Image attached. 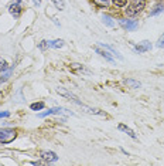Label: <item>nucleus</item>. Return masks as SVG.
Masks as SVG:
<instances>
[{
    "instance_id": "nucleus-20",
    "label": "nucleus",
    "mask_w": 164,
    "mask_h": 166,
    "mask_svg": "<svg viewBox=\"0 0 164 166\" xmlns=\"http://www.w3.org/2000/svg\"><path fill=\"white\" fill-rule=\"evenodd\" d=\"M110 3V0H95V4L100 6V7H108Z\"/></svg>"
},
{
    "instance_id": "nucleus-27",
    "label": "nucleus",
    "mask_w": 164,
    "mask_h": 166,
    "mask_svg": "<svg viewBox=\"0 0 164 166\" xmlns=\"http://www.w3.org/2000/svg\"><path fill=\"white\" fill-rule=\"evenodd\" d=\"M33 1H34V4H35L37 7H38V6L41 4V0H33Z\"/></svg>"
},
{
    "instance_id": "nucleus-15",
    "label": "nucleus",
    "mask_w": 164,
    "mask_h": 166,
    "mask_svg": "<svg viewBox=\"0 0 164 166\" xmlns=\"http://www.w3.org/2000/svg\"><path fill=\"white\" fill-rule=\"evenodd\" d=\"M62 45H64V40H61V38L48 41V47H51V48H61Z\"/></svg>"
},
{
    "instance_id": "nucleus-16",
    "label": "nucleus",
    "mask_w": 164,
    "mask_h": 166,
    "mask_svg": "<svg viewBox=\"0 0 164 166\" xmlns=\"http://www.w3.org/2000/svg\"><path fill=\"white\" fill-rule=\"evenodd\" d=\"M164 11V1L163 3H158V4H156V7H154L153 10L150 11V16H156V14H158V13H163Z\"/></svg>"
},
{
    "instance_id": "nucleus-7",
    "label": "nucleus",
    "mask_w": 164,
    "mask_h": 166,
    "mask_svg": "<svg viewBox=\"0 0 164 166\" xmlns=\"http://www.w3.org/2000/svg\"><path fill=\"white\" fill-rule=\"evenodd\" d=\"M23 7L20 6V3H11L10 6H9V11H10V14H13L14 17H19L20 16V13H21Z\"/></svg>"
},
{
    "instance_id": "nucleus-25",
    "label": "nucleus",
    "mask_w": 164,
    "mask_h": 166,
    "mask_svg": "<svg viewBox=\"0 0 164 166\" xmlns=\"http://www.w3.org/2000/svg\"><path fill=\"white\" fill-rule=\"evenodd\" d=\"M126 1H127V0H113V3H115L116 6H125Z\"/></svg>"
},
{
    "instance_id": "nucleus-23",
    "label": "nucleus",
    "mask_w": 164,
    "mask_h": 166,
    "mask_svg": "<svg viewBox=\"0 0 164 166\" xmlns=\"http://www.w3.org/2000/svg\"><path fill=\"white\" fill-rule=\"evenodd\" d=\"M38 48H40V50H47V48H50V47H48V41H47V40H43V41L38 44Z\"/></svg>"
},
{
    "instance_id": "nucleus-28",
    "label": "nucleus",
    "mask_w": 164,
    "mask_h": 166,
    "mask_svg": "<svg viewBox=\"0 0 164 166\" xmlns=\"http://www.w3.org/2000/svg\"><path fill=\"white\" fill-rule=\"evenodd\" d=\"M31 165H41V162H40V160H34V162H31Z\"/></svg>"
},
{
    "instance_id": "nucleus-18",
    "label": "nucleus",
    "mask_w": 164,
    "mask_h": 166,
    "mask_svg": "<svg viewBox=\"0 0 164 166\" xmlns=\"http://www.w3.org/2000/svg\"><path fill=\"white\" fill-rule=\"evenodd\" d=\"M44 107H45V105H44V102H34V104L30 105V108H31L33 111H41Z\"/></svg>"
},
{
    "instance_id": "nucleus-24",
    "label": "nucleus",
    "mask_w": 164,
    "mask_h": 166,
    "mask_svg": "<svg viewBox=\"0 0 164 166\" xmlns=\"http://www.w3.org/2000/svg\"><path fill=\"white\" fill-rule=\"evenodd\" d=\"M156 45H157L158 48H164V34L160 37V38H158V40H157V44H156Z\"/></svg>"
},
{
    "instance_id": "nucleus-2",
    "label": "nucleus",
    "mask_w": 164,
    "mask_h": 166,
    "mask_svg": "<svg viewBox=\"0 0 164 166\" xmlns=\"http://www.w3.org/2000/svg\"><path fill=\"white\" fill-rule=\"evenodd\" d=\"M17 133L14 129H10V128H4V129H0V144H10L16 139Z\"/></svg>"
},
{
    "instance_id": "nucleus-8",
    "label": "nucleus",
    "mask_w": 164,
    "mask_h": 166,
    "mask_svg": "<svg viewBox=\"0 0 164 166\" xmlns=\"http://www.w3.org/2000/svg\"><path fill=\"white\" fill-rule=\"evenodd\" d=\"M152 48V43L150 41H147V40H144L142 43H139V44L134 47V50L137 51V53H144V51H149Z\"/></svg>"
},
{
    "instance_id": "nucleus-1",
    "label": "nucleus",
    "mask_w": 164,
    "mask_h": 166,
    "mask_svg": "<svg viewBox=\"0 0 164 166\" xmlns=\"http://www.w3.org/2000/svg\"><path fill=\"white\" fill-rule=\"evenodd\" d=\"M144 6H146V1L144 0H133V3L127 6V9L125 10V13H126V16H130V17L137 16L144 9Z\"/></svg>"
},
{
    "instance_id": "nucleus-22",
    "label": "nucleus",
    "mask_w": 164,
    "mask_h": 166,
    "mask_svg": "<svg viewBox=\"0 0 164 166\" xmlns=\"http://www.w3.org/2000/svg\"><path fill=\"white\" fill-rule=\"evenodd\" d=\"M6 70H7V63H6V60L3 57H0V73L6 71Z\"/></svg>"
},
{
    "instance_id": "nucleus-14",
    "label": "nucleus",
    "mask_w": 164,
    "mask_h": 166,
    "mask_svg": "<svg viewBox=\"0 0 164 166\" xmlns=\"http://www.w3.org/2000/svg\"><path fill=\"white\" fill-rule=\"evenodd\" d=\"M118 128H119V131H123V132H126L127 135H129V136H130V138H133V139H136V138H137V136H136V133L133 132V131H131L129 126H126V125L120 123V125H119Z\"/></svg>"
},
{
    "instance_id": "nucleus-11",
    "label": "nucleus",
    "mask_w": 164,
    "mask_h": 166,
    "mask_svg": "<svg viewBox=\"0 0 164 166\" xmlns=\"http://www.w3.org/2000/svg\"><path fill=\"white\" fill-rule=\"evenodd\" d=\"M71 68H72L74 71H77V73H82V74H91V71H89L88 68H85L82 64H78V63H72V64H71Z\"/></svg>"
},
{
    "instance_id": "nucleus-6",
    "label": "nucleus",
    "mask_w": 164,
    "mask_h": 166,
    "mask_svg": "<svg viewBox=\"0 0 164 166\" xmlns=\"http://www.w3.org/2000/svg\"><path fill=\"white\" fill-rule=\"evenodd\" d=\"M93 50H95V51H96V53H98V54L100 55V57H103L105 60H108L109 63H115V60H113V57H112V55H110L109 53H108V51L105 50V48L102 50V48H100L99 45H95V47H93Z\"/></svg>"
},
{
    "instance_id": "nucleus-19",
    "label": "nucleus",
    "mask_w": 164,
    "mask_h": 166,
    "mask_svg": "<svg viewBox=\"0 0 164 166\" xmlns=\"http://www.w3.org/2000/svg\"><path fill=\"white\" fill-rule=\"evenodd\" d=\"M53 3L55 4V7L60 9V10H64V9H65V3H64V0H53Z\"/></svg>"
},
{
    "instance_id": "nucleus-17",
    "label": "nucleus",
    "mask_w": 164,
    "mask_h": 166,
    "mask_svg": "<svg viewBox=\"0 0 164 166\" xmlns=\"http://www.w3.org/2000/svg\"><path fill=\"white\" fill-rule=\"evenodd\" d=\"M125 84L130 85L131 88H140V87H142V84H140L139 81H136V80H131V78H126V80H125Z\"/></svg>"
},
{
    "instance_id": "nucleus-4",
    "label": "nucleus",
    "mask_w": 164,
    "mask_h": 166,
    "mask_svg": "<svg viewBox=\"0 0 164 166\" xmlns=\"http://www.w3.org/2000/svg\"><path fill=\"white\" fill-rule=\"evenodd\" d=\"M120 26L127 30V31H134L137 27H139V23L136 20H129V19H120Z\"/></svg>"
},
{
    "instance_id": "nucleus-21",
    "label": "nucleus",
    "mask_w": 164,
    "mask_h": 166,
    "mask_svg": "<svg viewBox=\"0 0 164 166\" xmlns=\"http://www.w3.org/2000/svg\"><path fill=\"white\" fill-rule=\"evenodd\" d=\"M10 75H11V70H9L7 73H4V74L0 77V84H1V82H6V81L10 78Z\"/></svg>"
},
{
    "instance_id": "nucleus-3",
    "label": "nucleus",
    "mask_w": 164,
    "mask_h": 166,
    "mask_svg": "<svg viewBox=\"0 0 164 166\" xmlns=\"http://www.w3.org/2000/svg\"><path fill=\"white\" fill-rule=\"evenodd\" d=\"M57 92H58L60 95H62V97H65V98H68V100H71L72 102H75V104H77V105H79V107L82 105V102H81V101L78 100V97L75 95V94H72L71 91H68V89L62 88V87H58V88H57Z\"/></svg>"
},
{
    "instance_id": "nucleus-5",
    "label": "nucleus",
    "mask_w": 164,
    "mask_h": 166,
    "mask_svg": "<svg viewBox=\"0 0 164 166\" xmlns=\"http://www.w3.org/2000/svg\"><path fill=\"white\" fill-rule=\"evenodd\" d=\"M41 159L45 163H53V162L58 160V156L53 151H44V152H41Z\"/></svg>"
},
{
    "instance_id": "nucleus-10",
    "label": "nucleus",
    "mask_w": 164,
    "mask_h": 166,
    "mask_svg": "<svg viewBox=\"0 0 164 166\" xmlns=\"http://www.w3.org/2000/svg\"><path fill=\"white\" fill-rule=\"evenodd\" d=\"M100 19H102V23L105 24V26H108V27H115V20H113V17L109 16V14H102L100 16Z\"/></svg>"
},
{
    "instance_id": "nucleus-9",
    "label": "nucleus",
    "mask_w": 164,
    "mask_h": 166,
    "mask_svg": "<svg viewBox=\"0 0 164 166\" xmlns=\"http://www.w3.org/2000/svg\"><path fill=\"white\" fill-rule=\"evenodd\" d=\"M81 108L82 110H85V112H88V114H92V115H100V116H106V114L103 112V111L98 110V108H91V107H86V105H81Z\"/></svg>"
},
{
    "instance_id": "nucleus-26",
    "label": "nucleus",
    "mask_w": 164,
    "mask_h": 166,
    "mask_svg": "<svg viewBox=\"0 0 164 166\" xmlns=\"http://www.w3.org/2000/svg\"><path fill=\"white\" fill-rule=\"evenodd\" d=\"M7 116H10V112H0V118H7Z\"/></svg>"
},
{
    "instance_id": "nucleus-13",
    "label": "nucleus",
    "mask_w": 164,
    "mask_h": 166,
    "mask_svg": "<svg viewBox=\"0 0 164 166\" xmlns=\"http://www.w3.org/2000/svg\"><path fill=\"white\" fill-rule=\"evenodd\" d=\"M62 112L61 108H51V110L45 111V112H41V114H38V118H45V116H48V115H53V114H57V115H60Z\"/></svg>"
},
{
    "instance_id": "nucleus-12",
    "label": "nucleus",
    "mask_w": 164,
    "mask_h": 166,
    "mask_svg": "<svg viewBox=\"0 0 164 166\" xmlns=\"http://www.w3.org/2000/svg\"><path fill=\"white\" fill-rule=\"evenodd\" d=\"M99 45H100V47H103L105 50H108V51H110V53H112L113 55H116V57H118L119 60H123V57H122V55L119 54V51H118V50H116L115 47H112V45L105 44V43H99Z\"/></svg>"
}]
</instances>
